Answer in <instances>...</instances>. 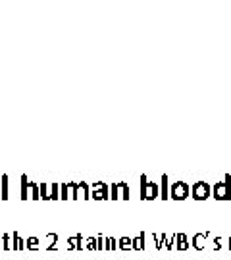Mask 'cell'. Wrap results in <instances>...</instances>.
Returning a JSON list of instances; mask_svg holds the SVG:
<instances>
[{"label":"cell","mask_w":231,"mask_h":260,"mask_svg":"<svg viewBox=\"0 0 231 260\" xmlns=\"http://www.w3.org/2000/svg\"><path fill=\"white\" fill-rule=\"evenodd\" d=\"M2 249L4 251H14V243H12V235L10 233L2 235Z\"/></svg>","instance_id":"obj_12"},{"label":"cell","mask_w":231,"mask_h":260,"mask_svg":"<svg viewBox=\"0 0 231 260\" xmlns=\"http://www.w3.org/2000/svg\"><path fill=\"white\" fill-rule=\"evenodd\" d=\"M85 239H83V235H81V233H79V235H77V251H81V249H83L85 247Z\"/></svg>","instance_id":"obj_17"},{"label":"cell","mask_w":231,"mask_h":260,"mask_svg":"<svg viewBox=\"0 0 231 260\" xmlns=\"http://www.w3.org/2000/svg\"><path fill=\"white\" fill-rule=\"evenodd\" d=\"M60 199H62V201L72 199V187H70V181H64V183L60 185Z\"/></svg>","instance_id":"obj_9"},{"label":"cell","mask_w":231,"mask_h":260,"mask_svg":"<svg viewBox=\"0 0 231 260\" xmlns=\"http://www.w3.org/2000/svg\"><path fill=\"white\" fill-rule=\"evenodd\" d=\"M92 199H96V201L108 199V187L104 185V183H94L92 185Z\"/></svg>","instance_id":"obj_3"},{"label":"cell","mask_w":231,"mask_h":260,"mask_svg":"<svg viewBox=\"0 0 231 260\" xmlns=\"http://www.w3.org/2000/svg\"><path fill=\"white\" fill-rule=\"evenodd\" d=\"M68 249H70V251H75V249H77V237H70V239H68Z\"/></svg>","instance_id":"obj_15"},{"label":"cell","mask_w":231,"mask_h":260,"mask_svg":"<svg viewBox=\"0 0 231 260\" xmlns=\"http://www.w3.org/2000/svg\"><path fill=\"white\" fill-rule=\"evenodd\" d=\"M8 189H10V185H8V176L4 174V176L0 177V199H2V201H8V199H10Z\"/></svg>","instance_id":"obj_7"},{"label":"cell","mask_w":231,"mask_h":260,"mask_svg":"<svg viewBox=\"0 0 231 260\" xmlns=\"http://www.w3.org/2000/svg\"><path fill=\"white\" fill-rule=\"evenodd\" d=\"M29 191H31V199L33 201H41V187L35 181H29Z\"/></svg>","instance_id":"obj_11"},{"label":"cell","mask_w":231,"mask_h":260,"mask_svg":"<svg viewBox=\"0 0 231 260\" xmlns=\"http://www.w3.org/2000/svg\"><path fill=\"white\" fill-rule=\"evenodd\" d=\"M50 201H60V183H50Z\"/></svg>","instance_id":"obj_13"},{"label":"cell","mask_w":231,"mask_h":260,"mask_svg":"<svg viewBox=\"0 0 231 260\" xmlns=\"http://www.w3.org/2000/svg\"><path fill=\"white\" fill-rule=\"evenodd\" d=\"M141 187H143V199H154V197L158 195V187L154 185V183H147L145 177H143Z\"/></svg>","instance_id":"obj_2"},{"label":"cell","mask_w":231,"mask_h":260,"mask_svg":"<svg viewBox=\"0 0 231 260\" xmlns=\"http://www.w3.org/2000/svg\"><path fill=\"white\" fill-rule=\"evenodd\" d=\"M96 245H98V243H96V239H94V237L87 239V243H85V247H87V249H96Z\"/></svg>","instance_id":"obj_16"},{"label":"cell","mask_w":231,"mask_h":260,"mask_svg":"<svg viewBox=\"0 0 231 260\" xmlns=\"http://www.w3.org/2000/svg\"><path fill=\"white\" fill-rule=\"evenodd\" d=\"M39 187H41V201H50V185L39 183Z\"/></svg>","instance_id":"obj_14"},{"label":"cell","mask_w":231,"mask_h":260,"mask_svg":"<svg viewBox=\"0 0 231 260\" xmlns=\"http://www.w3.org/2000/svg\"><path fill=\"white\" fill-rule=\"evenodd\" d=\"M25 247H27V251H39L41 249V239L39 237H29V239H25Z\"/></svg>","instance_id":"obj_10"},{"label":"cell","mask_w":231,"mask_h":260,"mask_svg":"<svg viewBox=\"0 0 231 260\" xmlns=\"http://www.w3.org/2000/svg\"><path fill=\"white\" fill-rule=\"evenodd\" d=\"M70 187H72V199L77 201V199H91V187L87 185L85 181H70Z\"/></svg>","instance_id":"obj_1"},{"label":"cell","mask_w":231,"mask_h":260,"mask_svg":"<svg viewBox=\"0 0 231 260\" xmlns=\"http://www.w3.org/2000/svg\"><path fill=\"white\" fill-rule=\"evenodd\" d=\"M58 233H48L46 235V251H58Z\"/></svg>","instance_id":"obj_8"},{"label":"cell","mask_w":231,"mask_h":260,"mask_svg":"<svg viewBox=\"0 0 231 260\" xmlns=\"http://www.w3.org/2000/svg\"><path fill=\"white\" fill-rule=\"evenodd\" d=\"M120 247L121 249H127V247H129V241H127V239H123V241L120 243Z\"/></svg>","instance_id":"obj_20"},{"label":"cell","mask_w":231,"mask_h":260,"mask_svg":"<svg viewBox=\"0 0 231 260\" xmlns=\"http://www.w3.org/2000/svg\"><path fill=\"white\" fill-rule=\"evenodd\" d=\"M19 199H21V201H29V199H31V191H29V177L25 176V174H23V176H21V189H19Z\"/></svg>","instance_id":"obj_5"},{"label":"cell","mask_w":231,"mask_h":260,"mask_svg":"<svg viewBox=\"0 0 231 260\" xmlns=\"http://www.w3.org/2000/svg\"><path fill=\"white\" fill-rule=\"evenodd\" d=\"M162 195L164 199H168V177H164V183H162Z\"/></svg>","instance_id":"obj_18"},{"label":"cell","mask_w":231,"mask_h":260,"mask_svg":"<svg viewBox=\"0 0 231 260\" xmlns=\"http://www.w3.org/2000/svg\"><path fill=\"white\" fill-rule=\"evenodd\" d=\"M12 243H14V251H16V252L25 251V249H27V247H25V239H23L18 232L12 233Z\"/></svg>","instance_id":"obj_6"},{"label":"cell","mask_w":231,"mask_h":260,"mask_svg":"<svg viewBox=\"0 0 231 260\" xmlns=\"http://www.w3.org/2000/svg\"><path fill=\"white\" fill-rule=\"evenodd\" d=\"M106 247H108V249H114V247H116L114 239H108V241H106Z\"/></svg>","instance_id":"obj_19"},{"label":"cell","mask_w":231,"mask_h":260,"mask_svg":"<svg viewBox=\"0 0 231 260\" xmlns=\"http://www.w3.org/2000/svg\"><path fill=\"white\" fill-rule=\"evenodd\" d=\"M187 195H189V189H187V185H185V183H176V185L172 187V197H174V199H177V201L185 199Z\"/></svg>","instance_id":"obj_4"}]
</instances>
